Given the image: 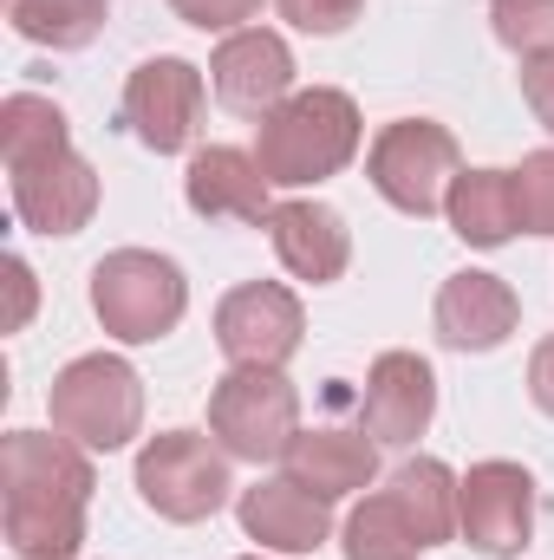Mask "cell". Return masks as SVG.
<instances>
[{"instance_id": "27", "label": "cell", "mask_w": 554, "mask_h": 560, "mask_svg": "<svg viewBox=\"0 0 554 560\" xmlns=\"http://www.w3.org/2000/svg\"><path fill=\"white\" fill-rule=\"evenodd\" d=\"M170 7H176V20H189L203 33H235L242 20L262 13V0H170Z\"/></svg>"}, {"instance_id": "4", "label": "cell", "mask_w": 554, "mask_h": 560, "mask_svg": "<svg viewBox=\"0 0 554 560\" xmlns=\"http://www.w3.org/2000/svg\"><path fill=\"white\" fill-rule=\"evenodd\" d=\"M46 411H53L59 436H72L79 450H105L112 456L143 430V378L118 352H85V359H72L53 378Z\"/></svg>"}, {"instance_id": "31", "label": "cell", "mask_w": 554, "mask_h": 560, "mask_svg": "<svg viewBox=\"0 0 554 560\" xmlns=\"http://www.w3.org/2000/svg\"><path fill=\"white\" fill-rule=\"evenodd\" d=\"M242 560H262V555H242Z\"/></svg>"}, {"instance_id": "13", "label": "cell", "mask_w": 554, "mask_h": 560, "mask_svg": "<svg viewBox=\"0 0 554 560\" xmlns=\"http://www.w3.org/2000/svg\"><path fill=\"white\" fill-rule=\"evenodd\" d=\"M522 319V300L503 275H483V268H463L437 287V306H430V326L450 352H496Z\"/></svg>"}, {"instance_id": "2", "label": "cell", "mask_w": 554, "mask_h": 560, "mask_svg": "<svg viewBox=\"0 0 554 560\" xmlns=\"http://www.w3.org/2000/svg\"><path fill=\"white\" fill-rule=\"evenodd\" d=\"M359 138H366L359 105L333 85H307L255 125V163L275 189H307L339 176L359 156Z\"/></svg>"}, {"instance_id": "14", "label": "cell", "mask_w": 554, "mask_h": 560, "mask_svg": "<svg viewBox=\"0 0 554 560\" xmlns=\"http://www.w3.org/2000/svg\"><path fill=\"white\" fill-rule=\"evenodd\" d=\"M366 430L385 450H412L437 418V372L417 352H379L366 372Z\"/></svg>"}, {"instance_id": "28", "label": "cell", "mask_w": 554, "mask_h": 560, "mask_svg": "<svg viewBox=\"0 0 554 560\" xmlns=\"http://www.w3.org/2000/svg\"><path fill=\"white\" fill-rule=\"evenodd\" d=\"M522 98H529L535 125L554 138V52H529L522 59Z\"/></svg>"}, {"instance_id": "15", "label": "cell", "mask_w": 554, "mask_h": 560, "mask_svg": "<svg viewBox=\"0 0 554 560\" xmlns=\"http://www.w3.org/2000/svg\"><path fill=\"white\" fill-rule=\"evenodd\" d=\"M268 189H275V183L262 176V163H255L249 150H235V143H209V150H196L189 170H183V202H189L203 222H249V229H268V215H275Z\"/></svg>"}, {"instance_id": "10", "label": "cell", "mask_w": 554, "mask_h": 560, "mask_svg": "<svg viewBox=\"0 0 554 560\" xmlns=\"http://www.w3.org/2000/svg\"><path fill=\"white\" fill-rule=\"evenodd\" d=\"M300 332H307V313L280 280H249V287L222 293V306H216V346L229 365H275L280 372L300 352Z\"/></svg>"}, {"instance_id": "29", "label": "cell", "mask_w": 554, "mask_h": 560, "mask_svg": "<svg viewBox=\"0 0 554 560\" xmlns=\"http://www.w3.org/2000/svg\"><path fill=\"white\" fill-rule=\"evenodd\" d=\"M529 398H535V411L554 418V332L529 352Z\"/></svg>"}, {"instance_id": "3", "label": "cell", "mask_w": 554, "mask_h": 560, "mask_svg": "<svg viewBox=\"0 0 554 560\" xmlns=\"http://www.w3.org/2000/svg\"><path fill=\"white\" fill-rule=\"evenodd\" d=\"M92 313L112 339L125 346H150L163 332L183 326L189 313V280L170 255L157 248H112L99 268H92Z\"/></svg>"}, {"instance_id": "25", "label": "cell", "mask_w": 554, "mask_h": 560, "mask_svg": "<svg viewBox=\"0 0 554 560\" xmlns=\"http://www.w3.org/2000/svg\"><path fill=\"white\" fill-rule=\"evenodd\" d=\"M509 176H516V215H522V229L529 235H554V150L522 156V170H509Z\"/></svg>"}, {"instance_id": "23", "label": "cell", "mask_w": 554, "mask_h": 560, "mask_svg": "<svg viewBox=\"0 0 554 560\" xmlns=\"http://www.w3.org/2000/svg\"><path fill=\"white\" fill-rule=\"evenodd\" d=\"M59 143H72V125H66V112H59L53 98L13 92V98L0 105V156H7V163H26V156L59 150Z\"/></svg>"}, {"instance_id": "9", "label": "cell", "mask_w": 554, "mask_h": 560, "mask_svg": "<svg viewBox=\"0 0 554 560\" xmlns=\"http://www.w3.org/2000/svg\"><path fill=\"white\" fill-rule=\"evenodd\" d=\"M7 176H13V215L33 235H79L99 209V170L72 143L39 150L26 163H7Z\"/></svg>"}, {"instance_id": "21", "label": "cell", "mask_w": 554, "mask_h": 560, "mask_svg": "<svg viewBox=\"0 0 554 560\" xmlns=\"http://www.w3.org/2000/svg\"><path fill=\"white\" fill-rule=\"evenodd\" d=\"M346 560H417L430 555L424 548V535H417V522L405 515V502L392 495V489H379V495H366L353 515H346Z\"/></svg>"}, {"instance_id": "12", "label": "cell", "mask_w": 554, "mask_h": 560, "mask_svg": "<svg viewBox=\"0 0 554 560\" xmlns=\"http://www.w3.org/2000/svg\"><path fill=\"white\" fill-rule=\"evenodd\" d=\"M209 85L222 98V112L235 118H268L275 105L293 98V52L280 33H262V26H242L216 46L209 59Z\"/></svg>"}, {"instance_id": "26", "label": "cell", "mask_w": 554, "mask_h": 560, "mask_svg": "<svg viewBox=\"0 0 554 560\" xmlns=\"http://www.w3.org/2000/svg\"><path fill=\"white\" fill-rule=\"evenodd\" d=\"M280 20L287 26H300V33H320V39H333V33H346L359 13H366V0H275Z\"/></svg>"}, {"instance_id": "20", "label": "cell", "mask_w": 554, "mask_h": 560, "mask_svg": "<svg viewBox=\"0 0 554 560\" xmlns=\"http://www.w3.org/2000/svg\"><path fill=\"white\" fill-rule=\"evenodd\" d=\"M7 20L20 39L53 46V52H79L105 33L112 0H7Z\"/></svg>"}, {"instance_id": "30", "label": "cell", "mask_w": 554, "mask_h": 560, "mask_svg": "<svg viewBox=\"0 0 554 560\" xmlns=\"http://www.w3.org/2000/svg\"><path fill=\"white\" fill-rule=\"evenodd\" d=\"M7 280H13V326H20V319H26V306H33V275H26V261H20V255L7 261Z\"/></svg>"}, {"instance_id": "24", "label": "cell", "mask_w": 554, "mask_h": 560, "mask_svg": "<svg viewBox=\"0 0 554 560\" xmlns=\"http://www.w3.org/2000/svg\"><path fill=\"white\" fill-rule=\"evenodd\" d=\"M489 26L509 52H554V0H489Z\"/></svg>"}, {"instance_id": "5", "label": "cell", "mask_w": 554, "mask_h": 560, "mask_svg": "<svg viewBox=\"0 0 554 560\" xmlns=\"http://www.w3.org/2000/svg\"><path fill=\"white\" fill-rule=\"evenodd\" d=\"M209 436L235 463H275L300 436V392L275 365H235L209 392Z\"/></svg>"}, {"instance_id": "6", "label": "cell", "mask_w": 554, "mask_h": 560, "mask_svg": "<svg viewBox=\"0 0 554 560\" xmlns=\"http://www.w3.org/2000/svg\"><path fill=\"white\" fill-rule=\"evenodd\" d=\"M366 176H372V189L399 209V215H437L443 209V196H450V183L463 176V150L457 138L437 125V118H399V125H385L372 150H366Z\"/></svg>"}, {"instance_id": "8", "label": "cell", "mask_w": 554, "mask_h": 560, "mask_svg": "<svg viewBox=\"0 0 554 560\" xmlns=\"http://www.w3.org/2000/svg\"><path fill=\"white\" fill-rule=\"evenodd\" d=\"M457 528L476 555L509 560L535 541V476L522 463H476L463 482H457Z\"/></svg>"}, {"instance_id": "7", "label": "cell", "mask_w": 554, "mask_h": 560, "mask_svg": "<svg viewBox=\"0 0 554 560\" xmlns=\"http://www.w3.org/2000/svg\"><path fill=\"white\" fill-rule=\"evenodd\" d=\"M229 450L196 430H163L138 450V495L163 522H209L229 502Z\"/></svg>"}, {"instance_id": "17", "label": "cell", "mask_w": 554, "mask_h": 560, "mask_svg": "<svg viewBox=\"0 0 554 560\" xmlns=\"http://www.w3.org/2000/svg\"><path fill=\"white\" fill-rule=\"evenodd\" d=\"M268 242H275L280 268L293 280H313V287H333V280L346 275V261H353L346 215L326 209V202H275Z\"/></svg>"}, {"instance_id": "1", "label": "cell", "mask_w": 554, "mask_h": 560, "mask_svg": "<svg viewBox=\"0 0 554 560\" xmlns=\"http://www.w3.org/2000/svg\"><path fill=\"white\" fill-rule=\"evenodd\" d=\"M99 469L72 436L13 430L0 443V528L20 560H79Z\"/></svg>"}, {"instance_id": "19", "label": "cell", "mask_w": 554, "mask_h": 560, "mask_svg": "<svg viewBox=\"0 0 554 560\" xmlns=\"http://www.w3.org/2000/svg\"><path fill=\"white\" fill-rule=\"evenodd\" d=\"M443 215H450L457 242H470V248H503V242L522 229V215H516V176H509V170H463V176L450 183V196H443Z\"/></svg>"}, {"instance_id": "22", "label": "cell", "mask_w": 554, "mask_h": 560, "mask_svg": "<svg viewBox=\"0 0 554 560\" xmlns=\"http://www.w3.org/2000/svg\"><path fill=\"white\" fill-rule=\"evenodd\" d=\"M385 489L405 502V515L417 522L424 548H443V541L457 535V476H450L437 456H412V463H399V476H392Z\"/></svg>"}, {"instance_id": "11", "label": "cell", "mask_w": 554, "mask_h": 560, "mask_svg": "<svg viewBox=\"0 0 554 560\" xmlns=\"http://www.w3.org/2000/svg\"><path fill=\"white\" fill-rule=\"evenodd\" d=\"M125 125L138 131L143 150L157 156H176L196 143L203 125V72L189 59H143L138 72L125 79Z\"/></svg>"}, {"instance_id": "16", "label": "cell", "mask_w": 554, "mask_h": 560, "mask_svg": "<svg viewBox=\"0 0 554 560\" xmlns=\"http://www.w3.org/2000/svg\"><path fill=\"white\" fill-rule=\"evenodd\" d=\"M235 515H242V535L262 541V555H313L326 548V528H333L326 495H313L293 476H262L255 489H242Z\"/></svg>"}, {"instance_id": "18", "label": "cell", "mask_w": 554, "mask_h": 560, "mask_svg": "<svg viewBox=\"0 0 554 560\" xmlns=\"http://www.w3.org/2000/svg\"><path fill=\"white\" fill-rule=\"evenodd\" d=\"M280 463H287L293 482H307L313 495L339 502V495H353V489H372V476H379V443L359 436V430L320 423V430H300Z\"/></svg>"}]
</instances>
